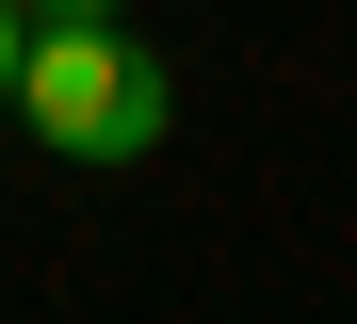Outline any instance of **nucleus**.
<instances>
[{"instance_id":"f257e3e1","label":"nucleus","mask_w":357,"mask_h":324,"mask_svg":"<svg viewBox=\"0 0 357 324\" xmlns=\"http://www.w3.org/2000/svg\"><path fill=\"white\" fill-rule=\"evenodd\" d=\"M0 130H33L49 162H146L178 130V65L130 17H33L17 33V114Z\"/></svg>"},{"instance_id":"f03ea898","label":"nucleus","mask_w":357,"mask_h":324,"mask_svg":"<svg viewBox=\"0 0 357 324\" xmlns=\"http://www.w3.org/2000/svg\"><path fill=\"white\" fill-rule=\"evenodd\" d=\"M17 33H33V17H17V0H0V114H17Z\"/></svg>"},{"instance_id":"7ed1b4c3","label":"nucleus","mask_w":357,"mask_h":324,"mask_svg":"<svg viewBox=\"0 0 357 324\" xmlns=\"http://www.w3.org/2000/svg\"><path fill=\"white\" fill-rule=\"evenodd\" d=\"M17 17H130V0H17Z\"/></svg>"}]
</instances>
